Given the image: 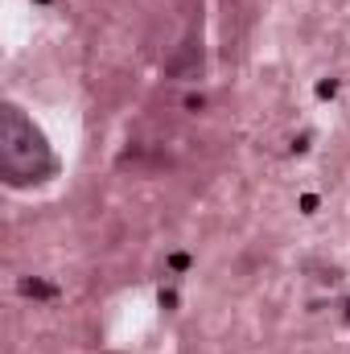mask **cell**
I'll use <instances>...</instances> for the list:
<instances>
[{"label":"cell","instance_id":"6da1fadb","mask_svg":"<svg viewBox=\"0 0 350 354\" xmlns=\"http://www.w3.org/2000/svg\"><path fill=\"white\" fill-rule=\"evenodd\" d=\"M58 177V157L33 115L17 103L0 107V181L8 189H33Z\"/></svg>","mask_w":350,"mask_h":354}]
</instances>
